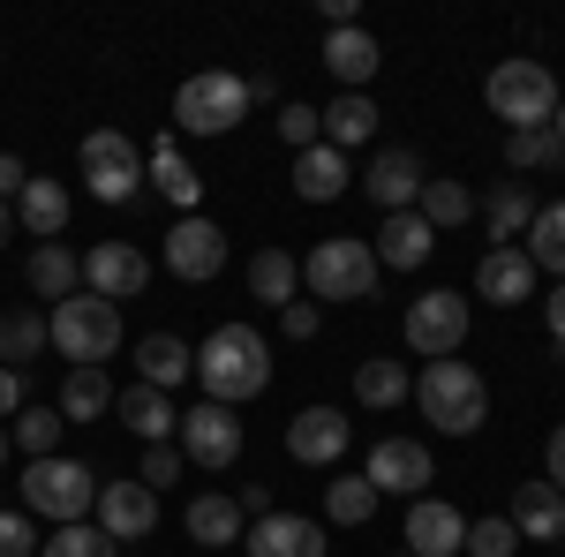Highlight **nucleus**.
Returning <instances> with one entry per match:
<instances>
[{
	"mask_svg": "<svg viewBox=\"0 0 565 557\" xmlns=\"http://www.w3.org/2000/svg\"><path fill=\"white\" fill-rule=\"evenodd\" d=\"M0 557H39V535L23 513H0Z\"/></svg>",
	"mask_w": 565,
	"mask_h": 557,
	"instance_id": "49530a36",
	"label": "nucleus"
},
{
	"mask_svg": "<svg viewBox=\"0 0 565 557\" xmlns=\"http://www.w3.org/2000/svg\"><path fill=\"white\" fill-rule=\"evenodd\" d=\"M482 98H490L498 121H513V136H521V129H551L565 90H558V76H551V61H498L490 84H482Z\"/></svg>",
	"mask_w": 565,
	"mask_h": 557,
	"instance_id": "20e7f679",
	"label": "nucleus"
},
{
	"mask_svg": "<svg viewBox=\"0 0 565 557\" xmlns=\"http://www.w3.org/2000/svg\"><path fill=\"white\" fill-rule=\"evenodd\" d=\"M460 543H468V519L445 497H415L407 505V557H460Z\"/></svg>",
	"mask_w": 565,
	"mask_h": 557,
	"instance_id": "f3484780",
	"label": "nucleus"
},
{
	"mask_svg": "<svg viewBox=\"0 0 565 557\" xmlns=\"http://www.w3.org/2000/svg\"><path fill=\"white\" fill-rule=\"evenodd\" d=\"M114 407H121V422H129L143 444H167V437L181 429V415L167 407V392H151V385H129L121 399H114Z\"/></svg>",
	"mask_w": 565,
	"mask_h": 557,
	"instance_id": "cd10ccee",
	"label": "nucleus"
},
{
	"mask_svg": "<svg viewBox=\"0 0 565 557\" xmlns=\"http://www.w3.org/2000/svg\"><path fill=\"white\" fill-rule=\"evenodd\" d=\"M460 340H468V294L430 287L423 301H407V346H415V354L445 362V354H460Z\"/></svg>",
	"mask_w": 565,
	"mask_h": 557,
	"instance_id": "6e6552de",
	"label": "nucleus"
},
{
	"mask_svg": "<svg viewBox=\"0 0 565 557\" xmlns=\"http://www.w3.org/2000/svg\"><path fill=\"white\" fill-rule=\"evenodd\" d=\"M242 550L249 557H324V527L302 513H264V519H249Z\"/></svg>",
	"mask_w": 565,
	"mask_h": 557,
	"instance_id": "dca6fc26",
	"label": "nucleus"
},
{
	"mask_svg": "<svg viewBox=\"0 0 565 557\" xmlns=\"http://www.w3.org/2000/svg\"><path fill=\"white\" fill-rule=\"evenodd\" d=\"M8 234H15V212H8V204H0V242H8Z\"/></svg>",
	"mask_w": 565,
	"mask_h": 557,
	"instance_id": "6e6d98bb",
	"label": "nucleus"
},
{
	"mask_svg": "<svg viewBox=\"0 0 565 557\" xmlns=\"http://www.w3.org/2000/svg\"><path fill=\"white\" fill-rule=\"evenodd\" d=\"M196 385H204V399H218V407L257 399V392L271 385V346H264V332H249V324H218L212 340L196 346Z\"/></svg>",
	"mask_w": 565,
	"mask_h": 557,
	"instance_id": "f257e3e1",
	"label": "nucleus"
},
{
	"mask_svg": "<svg viewBox=\"0 0 565 557\" xmlns=\"http://www.w3.org/2000/svg\"><path fill=\"white\" fill-rule=\"evenodd\" d=\"M39 346H45V317H39V309H15V317H0V369H23Z\"/></svg>",
	"mask_w": 565,
	"mask_h": 557,
	"instance_id": "e433bc0d",
	"label": "nucleus"
},
{
	"mask_svg": "<svg viewBox=\"0 0 565 557\" xmlns=\"http://www.w3.org/2000/svg\"><path fill=\"white\" fill-rule=\"evenodd\" d=\"M370 136H377V106H370V90H340L332 114H324V143H332V151H354V143H370Z\"/></svg>",
	"mask_w": 565,
	"mask_h": 557,
	"instance_id": "c756f323",
	"label": "nucleus"
},
{
	"mask_svg": "<svg viewBox=\"0 0 565 557\" xmlns=\"http://www.w3.org/2000/svg\"><path fill=\"white\" fill-rule=\"evenodd\" d=\"M430 249H437V226H430L423 212H392L385 226H377V242H370L377 271H385V264H392V271H415V264L430 257Z\"/></svg>",
	"mask_w": 565,
	"mask_h": 557,
	"instance_id": "a211bd4d",
	"label": "nucleus"
},
{
	"mask_svg": "<svg viewBox=\"0 0 565 557\" xmlns=\"http://www.w3.org/2000/svg\"><path fill=\"white\" fill-rule=\"evenodd\" d=\"M527 218H535L527 181H498V189H490V234H498V249H513V242H521Z\"/></svg>",
	"mask_w": 565,
	"mask_h": 557,
	"instance_id": "473e14b6",
	"label": "nucleus"
},
{
	"mask_svg": "<svg viewBox=\"0 0 565 557\" xmlns=\"http://www.w3.org/2000/svg\"><path fill=\"white\" fill-rule=\"evenodd\" d=\"M181 527H189V543H204V550H226V543H242L249 527H242V505L234 497H189V513H181Z\"/></svg>",
	"mask_w": 565,
	"mask_h": 557,
	"instance_id": "393cba45",
	"label": "nucleus"
},
{
	"mask_svg": "<svg viewBox=\"0 0 565 557\" xmlns=\"http://www.w3.org/2000/svg\"><path fill=\"white\" fill-rule=\"evenodd\" d=\"M535 264H527V249H490V257L476 264V294L482 301H498V309H513V301H527L535 294Z\"/></svg>",
	"mask_w": 565,
	"mask_h": 557,
	"instance_id": "aec40b11",
	"label": "nucleus"
},
{
	"mask_svg": "<svg viewBox=\"0 0 565 557\" xmlns=\"http://www.w3.org/2000/svg\"><path fill=\"white\" fill-rule=\"evenodd\" d=\"M23 415V369H0V422Z\"/></svg>",
	"mask_w": 565,
	"mask_h": 557,
	"instance_id": "09e8293b",
	"label": "nucleus"
},
{
	"mask_svg": "<svg viewBox=\"0 0 565 557\" xmlns=\"http://www.w3.org/2000/svg\"><path fill=\"white\" fill-rule=\"evenodd\" d=\"M84 279H90V294H98V301H129V294H143L151 257H143L136 242H98V249L84 257Z\"/></svg>",
	"mask_w": 565,
	"mask_h": 557,
	"instance_id": "ddd939ff",
	"label": "nucleus"
},
{
	"mask_svg": "<svg viewBox=\"0 0 565 557\" xmlns=\"http://www.w3.org/2000/svg\"><path fill=\"white\" fill-rule=\"evenodd\" d=\"M348 437H354V422L340 407H302V415L287 422V452H295L302 468H332V460L348 452Z\"/></svg>",
	"mask_w": 565,
	"mask_h": 557,
	"instance_id": "2eb2a0df",
	"label": "nucleus"
},
{
	"mask_svg": "<svg viewBox=\"0 0 565 557\" xmlns=\"http://www.w3.org/2000/svg\"><path fill=\"white\" fill-rule=\"evenodd\" d=\"M279 332H287V340H317V309H309V301H287V309H279Z\"/></svg>",
	"mask_w": 565,
	"mask_h": 557,
	"instance_id": "de8ad7c7",
	"label": "nucleus"
},
{
	"mask_svg": "<svg viewBox=\"0 0 565 557\" xmlns=\"http://www.w3.org/2000/svg\"><path fill=\"white\" fill-rule=\"evenodd\" d=\"M324 513L340 519V527H370V513H377L370 474H340V482H324Z\"/></svg>",
	"mask_w": 565,
	"mask_h": 557,
	"instance_id": "f704fd0d",
	"label": "nucleus"
},
{
	"mask_svg": "<svg viewBox=\"0 0 565 557\" xmlns=\"http://www.w3.org/2000/svg\"><path fill=\"white\" fill-rule=\"evenodd\" d=\"M543 324H551V340L565 346V279H558V294H543Z\"/></svg>",
	"mask_w": 565,
	"mask_h": 557,
	"instance_id": "3c124183",
	"label": "nucleus"
},
{
	"mask_svg": "<svg viewBox=\"0 0 565 557\" xmlns=\"http://www.w3.org/2000/svg\"><path fill=\"white\" fill-rule=\"evenodd\" d=\"M340 189H348V151H332V143L295 151V196H302V204H332Z\"/></svg>",
	"mask_w": 565,
	"mask_h": 557,
	"instance_id": "b1692460",
	"label": "nucleus"
},
{
	"mask_svg": "<svg viewBox=\"0 0 565 557\" xmlns=\"http://www.w3.org/2000/svg\"><path fill=\"white\" fill-rule=\"evenodd\" d=\"M249 294L271 301V309L302 301V264L287 257V249H257V257H249Z\"/></svg>",
	"mask_w": 565,
	"mask_h": 557,
	"instance_id": "c85d7f7f",
	"label": "nucleus"
},
{
	"mask_svg": "<svg viewBox=\"0 0 565 557\" xmlns=\"http://www.w3.org/2000/svg\"><path fill=\"white\" fill-rule=\"evenodd\" d=\"M174 437H181V452H189L196 468H234V460H242V422H234V407H218V399L189 407Z\"/></svg>",
	"mask_w": 565,
	"mask_h": 557,
	"instance_id": "1a4fd4ad",
	"label": "nucleus"
},
{
	"mask_svg": "<svg viewBox=\"0 0 565 557\" xmlns=\"http://www.w3.org/2000/svg\"><path fill=\"white\" fill-rule=\"evenodd\" d=\"M279 136H287L295 151H309V143H324V114H317V106H279Z\"/></svg>",
	"mask_w": 565,
	"mask_h": 557,
	"instance_id": "a18cd8bd",
	"label": "nucleus"
},
{
	"mask_svg": "<svg viewBox=\"0 0 565 557\" xmlns=\"http://www.w3.org/2000/svg\"><path fill=\"white\" fill-rule=\"evenodd\" d=\"M23 505L45 513L53 527H76V519L98 505V474H90L84 460H61V452H53V460H31V468H23Z\"/></svg>",
	"mask_w": 565,
	"mask_h": 557,
	"instance_id": "423d86ee",
	"label": "nucleus"
},
{
	"mask_svg": "<svg viewBox=\"0 0 565 557\" xmlns=\"http://www.w3.org/2000/svg\"><path fill=\"white\" fill-rule=\"evenodd\" d=\"M521 249L535 271H551V279H565V196L558 204H535V218H527Z\"/></svg>",
	"mask_w": 565,
	"mask_h": 557,
	"instance_id": "bb28decb",
	"label": "nucleus"
},
{
	"mask_svg": "<svg viewBox=\"0 0 565 557\" xmlns=\"http://www.w3.org/2000/svg\"><path fill=\"white\" fill-rule=\"evenodd\" d=\"M151 189H159L167 204H181V218H189V204H196V196H204V181H196V167L174 151V136L151 151Z\"/></svg>",
	"mask_w": 565,
	"mask_h": 557,
	"instance_id": "7c9ffc66",
	"label": "nucleus"
},
{
	"mask_svg": "<svg viewBox=\"0 0 565 557\" xmlns=\"http://www.w3.org/2000/svg\"><path fill=\"white\" fill-rule=\"evenodd\" d=\"M8 452H15V444H8V422H0V468H8Z\"/></svg>",
	"mask_w": 565,
	"mask_h": 557,
	"instance_id": "4d7b16f0",
	"label": "nucleus"
},
{
	"mask_svg": "<svg viewBox=\"0 0 565 557\" xmlns=\"http://www.w3.org/2000/svg\"><path fill=\"white\" fill-rule=\"evenodd\" d=\"M370 490H377V497H423V482H430V452H423V444H415V437H385V444H377V452H370Z\"/></svg>",
	"mask_w": 565,
	"mask_h": 557,
	"instance_id": "f8f14e48",
	"label": "nucleus"
},
{
	"mask_svg": "<svg viewBox=\"0 0 565 557\" xmlns=\"http://www.w3.org/2000/svg\"><path fill=\"white\" fill-rule=\"evenodd\" d=\"M23 279H31L39 301H68V294H84V257H68L61 242H39L31 264H23Z\"/></svg>",
	"mask_w": 565,
	"mask_h": 557,
	"instance_id": "5701e85b",
	"label": "nucleus"
},
{
	"mask_svg": "<svg viewBox=\"0 0 565 557\" xmlns=\"http://www.w3.org/2000/svg\"><path fill=\"white\" fill-rule=\"evenodd\" d=\"M302 287L317 301H370L377 287V257H370V242L362 234H332V242H317L302 257Z\"/></svg>",
	"mask_w": 565,
	"mask_h": 557,
	"instance_id": "39448f33",
	"label": "nucleus"
},
{
	"mask_svg": "<svg viewBox=\"0 0 565 557\" xmlns=\"http://www.w3.org/2000/svg\"><path fill=\"white\" fill-rule=\"evenodd\" d=\"M551 136H558V143H565V98H558V114H551Z\"/></svg>",
	"mask_w": 565,
	"mask_h": 557,
	"instance_id": "5fc2aeb1",
	"label": "nucleus"
},
{
	"mask_svg": "<svg viewBox=\"0 0 565 557\" xmlns=\"http://www.w3.org/2000/svg\"><path fill=\"white\" fill-rule=\"evenodd\" d=\"M399 557H407V550H399Z\"/></svg>",
	"mask_w": 565,
	"mask_h": 557,
	"instance_id": "13d9d810",
	"label": "nucleus"
},
{
	"mask_svg": "<svg viewBox=\"0 0 565 557\" xmlns=\"http://www.w3.org/2000/svg\"><path fill=\"white\" fill-rule=\"evenodd\" d=\"M8 444L31 452V460H53V444H61V407H23V415L8 422Z\"/></svg>",
	"mask_w": 565,
	"mask_h": 557,
	"instance_id": "c9c22d12",
	"label": "nucleus"
},
{
	"mask_svg": "<svg viewBox=\"0 0 565 557\" xmlns=\"http://www.w3.org/2000/svg\"><path fill=\"white\" fill-rule=\"evenodd\" d=\"M84 181L98 204H129L136 189H143V167H106V173H84Z\"/></svg>",
	"mask_w": 565,
	"mask_h": 557,
	"instance_id": "37998d69",
	"label": "nucleus"
},
{
	"mask_svg": "<svg viewBox=\"0 0 565 557\" xmlns=\"http://www.w3.org/2000/svg\"><path fill=\"white\" fill-rule=\"evenodd\" d=\"M167 271H174V279H218V271H226V234L196 212L174 218V234H167Z\"/></svg>",
	"mask_w": 565,
	"mask_h": 557,
	"instance_id": "9b49d317",
	"label": "nucleus"
},
{
	"mask_svg": "<svg viewBox=\"0 0 565 557\" xmlns=\"http://www.w3.org/2000/svg\"><path fill=\"white\" fill-rule=\"evenodd\" d=\"M423 181H430V173H423V159H415V151H377V159H370V173H362V189H370V204H377V212H415V204H423Z\"/></svg>",
	"mask_w": 565,
	"mask_h": 557,
	"instance_id": "4468645a",
	"label": "nucleus"
},
{
	"mask_svg": "<svg viewBox=\"0 0 565 557\" xmlns=\"http://www.w3.org/2000/svg\"><path fill=\"white\" fill-rule=\"evenodd\" d=\"M505 519H513V535H521V543H565V497L551 490V482H521Z\"/></svg>",
	"mask_w": 565,
	"mask_h": 557,
	"instance_id": "6ab92c4d",
	"label": "nucleus"
},
{
	"mask_svg": "<svg viewBox=\"0 0 565 557\" xmlns=\"http://www.w3.org/2000/svg\"><path fill=\"white\" fill-rule=\"evenodd\" d=\"M106 167H143L136 143H129V129H90L84 136V173H106Z\"/></svg>",
	"mask_w": 565,
	"mask_h": 557,
	"instance_id": "ea45409f",
	"label": "nucleus"
},
{
	"mask_svg": "<svg viewBox=\"0 0 565 557\" xmlns=\"http://www.w3.org/2000/svg\"><path fill=\"white\" fill-rule=\"evenodd\" d=\"M15 226L39 234V242H61V226H68V189H61V181H23V196H15Z\"/></svg>",
	"mask_w": 565,
	"mask_h": 557,
	"instance_id": "a878e982",
	"label": "nucleus"
},
{
	"mask_svg": "<svg viewBox=\"0 0 565 557\" xmlns=\"http://www.w3.org/2000/svg\"><path fill=\"white\" fill-rule=\"evenodd\" d=\"M114 550H121V543H106L90 519H76V527H53V535L39 543V557H114Z\"/></svg>",
	"mask_w": 565,
	"mask_h": 557,
	"instance_id": "58836bf2",
	"label": "nucleus"
},
{
	"mask_svg": "<svg viewBox=\"0 0 565 557\" xmlns=\"http://www.w3.org/2000/svg\"><path fill=\"white\" fill-rule=\"evenodd\" d=\"M234 505H242L249 519H264V513H271V497H264V482H242V497H234Z\"/></svg>",
	"mask_w": 565,
	"mask_h": 557,
	"instance_id": "864d4df0",
	"label": "nucleus"
},
{
	"mask_svg": "<svg viewBox=\"0 0 565 557\" xmlns=\"http://www.w3.org/2000/svg\"><path fill=\"white\" fill-rule=\"evenodd\" d=\"M505 159H513V167H558V159H565V143H558V136H551V129H521V136H513V143H505Z\"/></svg>",
	"mask_w": 565,
	"mask_h": 557,
	"instance_id": "79ce46f5",
	"label": "nucleus"
},
{
	"mask_svg": "<svg viewBox=\"0 0 565 557\" xmlns=\"http://www.w3.org/2000/svg\"><path fill=\"white\" fill-rule=\"evenodd\" d=\"M242 114H249V84L226 76V68H204V76H189V84L174 90V121L189 136H226Z\"/></svg>",
	"mask_w": 565,
	"mask_h": 557,
	"instance_id": "0eeeda50",
	"label": "nucleus"
},
{
	"mask_svg": "<svg viewBox=\"0 0 565 557\" xmlns=\"http://www.w3.org/2000/svg\"><path fill=\"white\" fill-rule=\"evenodd\" d=\"M45 340L61 346V362L98 369V362H114V346H121V309H114V301H98L84 287V294H68V301H53V309H45Z\"/></svg>",
	"mask_w": 565,
	"mask_h": 557,
	"instance_id": "f03ea898",
	"label": "nucleus"
},
{
	"mask_svg": "<svg viewBox=\"0 0 565 557\" xmlns=\"http://www.w3.org/2000/svg\"><path fill=\"white\" fill-rule=\"evenodd\" d=\"M415 212L430 218V226H468L476 218V196L460 189V181H423V204Z\"/></svg>",
	"mask_w": 565,
	"mask_h": 557,
	"instance_id": "4c0bfd02",
	"label": "nucleus"
},
{
	"mask_svg": "<svg viewBox=\"0 0 565 557\" xmlns=\"http://www.w3.org/2000/svg\"><path fill=\"white\" fill-rule=\"evenodd\" d=\"M324 68H332L348 90H370V76H377V39H370L362 23H348V31H324Z\"/></svg>",
	"mask_w": 565,
	"mask_h": 557,
	"instance_id": "4be33fe9",
	"label": "nucleus"
},
{
	"mask_svg": "<svg viewBox=\"0 0 565 557\" xmlns=\"http://www.w3.org/2000/svg\"><path fill=\"white\" fill-rule=\"evenodd\" d=\"M407 392H415V385H407V369L385 362V354H370V362L354 369V399H362V407H399Z\"/></svg>",
	"mask_w": 565,
	"mask_h": 557,
	"instance_id": "72a5a7b5",
	"label": "nucleus"
},
{
	"mask_svg": "<svg viewBox=\"0 0 565 557\" xmlns=\"http://www.w3.org/2000/svg\"><path fill=\"white\" fill-rule=\"evenodd\" d=\"M513 550H521L513 519H476V527H468V543H460V557H513Z\"/></svg>",
	"mask_w": 565,
	"mask_h": 557,
	"instance_id": "a19ab883",
	"label": "nucleus"
},
{
	"mask_svg": "<svg viewBox=\"0 0 565 557\" xmlns=\"http://www.w3.org/2000/svg\"><path fill=\"white\" fill-rule=\"evenodd\" d=\"M114 407V377L106 369H68V385H61V422H98Z\"/></svg>",
	"mask_w": 565,
	"mask_h": 557,
	"instance_id": "2f4dec72",
	"label": "nucleus"
},
{
	"mask_svg": "<svg viewBox=\"0 0 565 557\" xmlns=\"http://www.w3.org/2000/svg\"><path fill=\"white\" fill-rule=\"evenodd\" d=\"M136 369L151 392H174L181 377H196V346L174 340V332H151V340H136Z\"/></svg>",
	"mask_w": 565,
	"mask_h": 557,
	"instance_id": "412c9836",
	"label": "nucleus"
},
{
	"mask_svg": "<svg viewBox=\"0 0 565 557\" xmlns=\"http://www.w3.org/2000/svg\"><path fill=\"white\" fill-rule=\"evenodd\" d=\"M543 482H551V490L565 497V422L551 429V474H543Z\"/></svg>",
	"mask_w": 565,
	"mask_h": 557,
	"instance_id": "603ef678",
	"label": "nucleus"
},
{
	"mask_svg": "<svg viewBox=\"0 0 565 557\" xmlns=\"http://www.w3.org/2000/svg\"><path fill=\"white\" fill-rule=\"evenodd\" d=\"M415 399H423V422H437L445 437H476L490 422V385H482V369H468V362H430Z\"/></svg>",
	"mask_w": 565,
	"mask_h": 557,
	"instance_id": "7ed1b4c3",
	"label": "nucleus"
},
{
	"mask_svg": "<svg viewBox=\"0 0 565 557\" xmlns=\"http://www.w3.org/2000/svg\"><path fill=\"white\" fill-rule=\"evenodd\" d=\"M23 181H31V167H23L15 151H0V204H8V196H23Z\"/></svg>",
	"mask_w": 565,
	"mask_h": 557,
	"instance_id": "8fccbe9b",
	"label": "nucleus"
},
{
	"mask_svg": "<svg viewBox=\"0 0 565 557\" xmlns=\"http://www.w3.org/2000/svg\"><path fill=\"white\" fill-rule=\"evenodd\" d=\"M174 474H181V444H143V468H136V482H143L151 497H159Z\"/></svg>",
	"mask_w": 565,
	"mask_h": 557,
	"instance_id": "c03bdc74",
	"label": "nucleus"
},
{
	"mask_svg": "<svg viewBox=\"0 0 565 557\" xmlns=\"http://www.w3.org/2000/svg\"><path fill=\"white\" fill-rule=\"evenodd\" d=\"M98 535L106 543H143L151 527H159V497L143 490V482H98Z\"/></svg>",
	"mask_w": 565,
	"mask_h": 557,
	"instance_id": "9d476101",
	"label": "nucleus"
}]
</instances>
